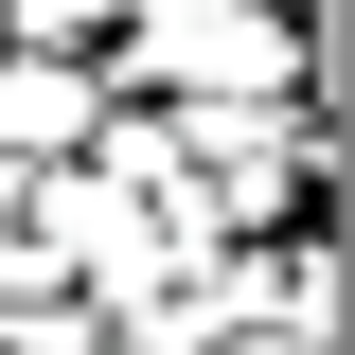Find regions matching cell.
Wrapping results in <instances>:
<instances>
[{
	"instance_id": "obj_1",
	"label": "cell",
	"mask_w": 355,
	"mask_h": 355,
	"mask_svg": "<svg viewBox=\"0 0 355 355\" xmlns=\"http://www.w3.org/2000/svg\"><path fill=\"white\" fill-rule=\"evenodd\" d=\"M89 125H107L89 53H0V178H71Z\"/></svg>"
},
{
	"instance_id": "obj_2",
	"label": "cell",
	"mask_w": 355,
	"mask_h": 355,
	"mask_svg": "<svg viewBox=\"0 0 355 355\" xmlns=\"http://www.w3.org/2000/svg\"><path fill=\"white\" fill-rule=\"evenodd\" d=\"M125 0H0V53H107Z\"/></svg>"
}]
</instances>
